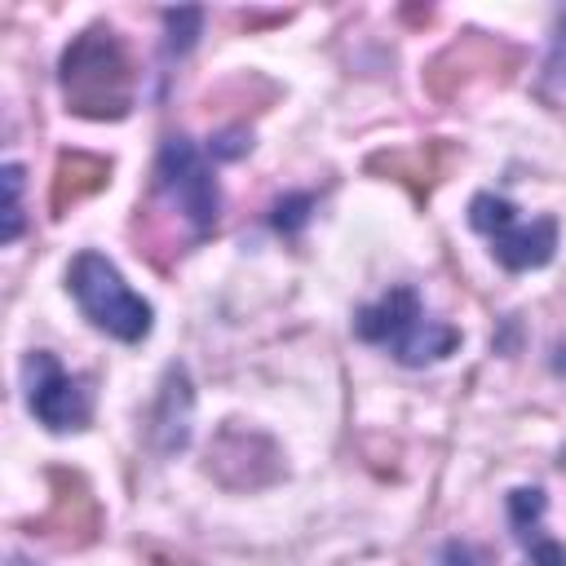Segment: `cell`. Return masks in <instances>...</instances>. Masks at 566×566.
Listing matches in <instances>:
<instances>
[{"label":"cell","instance_id":"12","mask_svg":"<svg viewBox=\"0 0 566 566\" xmlns=\"http://www.w3.org/2000/svg\"><path fill=\"white\" fill-rule=\"evenodd\" d=\"M442 566H473V553H469V544L451 539V544L442 548Z\"/></svg>","mask_w":566,"mask_h":566},{"label":"cell","instance_id":"9","mask_svg":"<svg viewBox=\"0 0 566 566\" xmlns=\"http://www.w3.org/2000/svg\"><path fill=\"white\" fill-rule=\"evenodd\" d=\"M18 234H22V168L4 164V230H0V239L13 243Z\"/></svg>","mask_w":566,"mask_h":566},{"label":"cell","instance_id":"6","mask_svg":"<svg viewBox=\"0 0 566 566\" xmlns=\"http://www.w3.org/2000/svg\"><path fill=\"white\" fill-rule=\"evenodd\" d=\"M22 389H27V411L53 433L84 429L93 416V398L84 380L62 371V363L49 349H31L22 358Z\"/></svg>","mask_w":566,"mask_h":566},{"label":"cell","instance_id":"10","mask_svg":"<svg viewBox=\"0 0 566 566\" xmlns=\"http://www.w3.org/2000/svg\"><path fill=\"white\" fill-rule=\"evenodd\" d=\"M548 75L553 84L566 88V13H557V27H553V53H548Z\"/></svg>","mask_w":566,"mask_h":566},{"label":"cell","instance_id":"7","mask_svg":"<svg viewBox=\"0 0 566 566\" xmlns=\"http://www.w3.org/2000/svg\"><path fill=\"white\" fill-rule=\"evenodd\" d=\"M544 509H548V500L539 486L509 491V526H513L522 553L531 557V566H566V544L544 531Z\"/></svg>","mask_w":566,"mask_h":566},{"label":"cell","instance_id":"8","mask_svg":"<svg viewBox=\"0 0 566 566\" xmlns=\"http://www.w3.org/2000/svg\"><path fill=\"white\" fill-rule=\"evenodd\" d=\"M155 429L164 433V451H177V447H186V438H190V385H186V371H181V367L168 371L164 411L155 416Z\"/></svg>","mask_w":566,"mask_h":566},{"label":"cell","instance_id":"1","mask_svg":"<svg viewBox=\"0 0 566 566\" xmlns=\"http://www.w3.org/2000/svg\"><path fill=\"white\" fill-rule=\"evenodd\" d=\"M62 93L66 111L88 119H119L133 106V66L111 27H88L62 53Z\"/></svg>","mask_w":566,"mask_h":566},{"label":"cell","instance_id":"11","mask_svg":"<svg viewBox=\"0 0 566 566\" xmlns=\"http://www.w3.org/2000/svg\"><path fill=\"white\" fill-rule=\"evenodd\" d=\"M305 208H310V195H292V199H283V203L274 208V226H279V230H296V226L305 221Z\"/></svg>","mask_w":566,"mask_h":566},{"label":"cell","instance_id":"5","mask_svg":"<svg viewBox=\"0 0 566 566\" xmlns=\"http://www.w3.org/2000/svg\"><path fill=\"white\" fill-rule=\"evenodd\" d=\"M159 195L168 199L172 212H181V221L190 226V234H208L217 226L221 212V195H217V177L212 164L203 159V150L190 137H168L159 146Z\"/></svg>","mask_w":566,"mask_h":566},{"label":"cell","instance_id":"2","mask_svg":"<svg viewBox=\"0 0 566 566\" xmlns=\"http://www.w3.org/2000/svg\"><path fill=\"white\" fill-rule=\"evenodd\" d=\"M354 332H358V340L389 349L402 367L438 363V358H447L460 345V332L451 323L429 318L420 296H416V287H407V283H398L380 301L363 305L354 314Z\"/></svg>","mask_w":566,"mask_h":566},{"label":"cell","instance_id":"3","mask_svg":"<svg viewBox=\"0 0 566 566\" xmlns=\"http://www.w3.org/2000/svg\"><path fill=\"white\" fill-rule=\"evenodd\" d=\"M66 287L97 332L128 340V345L150 332V318H155L150 301H142L102 252H80L66 270Z\"/></svg>","mask_w":566,"mask_h":566},{"label":"cell","instance_id":"4","mask_svg":"<svg viewBox=\"0 0 566 566\" xmlns=\"http://www.w3.org/2000/svg\"><path fill=\"white\" fill-rule=\"evenodd\" d=\"M469 226H473L478 234H486L491 256H495L504 270H539V265H548L553 252H557V221H553V217L522 221L509 199L486 195V190L469 199Z\"/></svg>","mask_w":566,"mask_h":566}]
</instances>
